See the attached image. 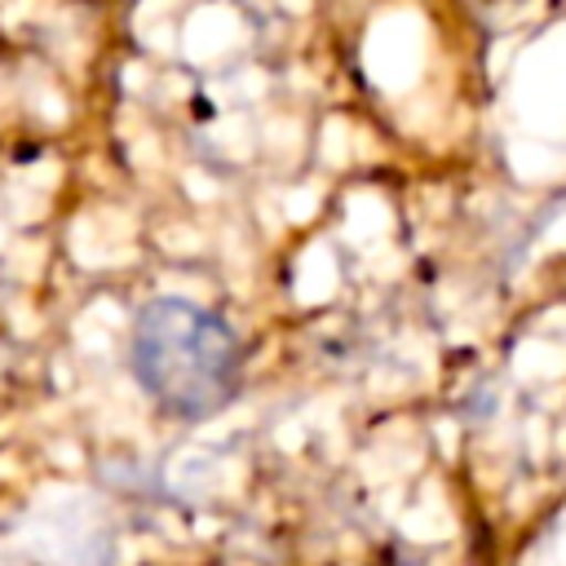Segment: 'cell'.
I'll use <instances>...</instances> for the list:
<instances>
[{
	"instance_id": "obj_1",
	"label": "cell",
	"mask_w": 566,
	"mask_h": 566,
	"mask_svg": "<svg viewBox=\"0 0 566 566\" xmlns=\"http://www.w3.org/2000/svg\"><path fill=\"white\" fill-rule=\"evenodd\" d=\"M128 358L142 394L181 420L221 411L243 367L234 327L186 296H159L137 314Z\"/></svg>"
}]
</instances>
